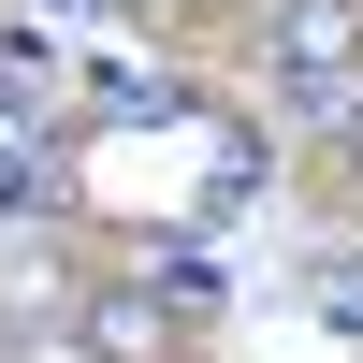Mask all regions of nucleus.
Segmentation results:
<instances>
[{
    "instance_id": "1",
    "label": "nucleus",
    "mask_w": 363,
    "mask_h": 363,
    "mask_svg": "<svg viewBox=\"0 0 363 363\" xmlns=\"http://www.w3.org/2000/svg\"><path fill=\"white\" fill-rule=\"evenodd\" d=\"M277 58H291V116H363V29H349V0H306Z\"/></svg>"
},
{
    "instance_id": "2",
    "label": "nucleus",
    "mask_w": 363,
    "mask_h": 363,
    "mask_svg": "<svg viewBox=\"0 0 363 363\" xmlns=\"http://www.w3.org/2000/svg\"><path fill=\"white\" fill-rule=\"evenodd\" d=\"M87 102H102V116H189V87H174L160 58H102V73H87Z\"/></svg>"
},
{
    "instance_id": "3",
    "label": "nucleus",
    "mask_w": 363,
    "mask_h": 363,
    "mask_svg": "<svg viewBox=\"0 0 363 363\" xmlns=\"http://www.w3.org/2000/svg\"><path fill=\"white\" fill-rule=\"evenodd\" d=\"M44 87H58V44H44V29H0V116L44 102Z\"/></svg>"
},
{
    "instance_id": "4",
    "label": "nucleus",
    "mask_w": 363,
    "mask_h": 363,
    "mask_svg": "<svg viewBox=\"0 0 363 363\" xmlns=\"http://www.w3.org/2000/svg\"><path fill=\"white\" fill-rule=\"evenodd\" d=\"M87 349L102 363H160V306H87Z\"/></svg>"
},
{
    "instance_id": "5",
    "label": "nucleus",
    "mask_w": 363,
    "mask_h": 363,
    "mask_svg": "<svg viewBox=\"0 0 363 363\" xmlns=\"http://www.w3.org/2000/svg\"><path fill=\"white\" fill-rule=\"evenodd\" d=\"M320 306H335L349 335H363V247H320Z\"/></svg>"
},
{
    "instance_id": "6",
    "label": "nucleus",
    "mask_w": 363,
    "mask_h": 363,
    "mask_svg": "<svg viewBox=\"0 0 363 363\" xmlns=\"http://www.w3.org/2000/svg\"><path fill=\"white\" fill-rule=\"evenodd\" d=\"M349 145H363V116H349Z\"/></svg>"
}]
</instances>
